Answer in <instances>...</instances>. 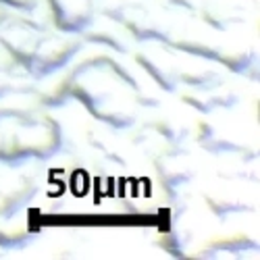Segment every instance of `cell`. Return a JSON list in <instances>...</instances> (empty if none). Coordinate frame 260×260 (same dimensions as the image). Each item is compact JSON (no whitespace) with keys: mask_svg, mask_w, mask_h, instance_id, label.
I'll use <instances>...</instances> for the list:
<instances>
[{"mask_svg":"<svg viewBox=\"0 0 260 260\" xmlns=\"http://www.w3.org/2000/svg\"><path fill=\"white\" fill-rule=\"evenodd\" d=\"M40 36L38 29L27 25L25 21L19 23H7L0 25V48L7 52V56L13 60V64H21V67L29 69L31 58L40 46Z\"/></svg>","mask_w":260,"mask_h":260,"instance_id":"cell-2","label":"cell"},{"mask_svg":"<svg viewBox=\"0 0 260 260\" xmlns=\"http://www.w3.org/2000/svg\"><path fill=\"white\" fill-rule=\"evenodd\" d=\"M50 25L60 34H77L92 23V0H44Z\"/></svg>","mask_w":260,"mask_h":260,"instance_id":"cell-3","label":"cell"},{"mask_svg":"<svg viewBox=\"0 0 260 260\" xmlns=\"http://www.w3.org/2000/svg\"><path fill=\"white\" fill-rule=\"evenodd\" d=\"M9 19H11V11H9V9H5L3 5H0V25L7 23Z\"/></svg>","mask_w":260,"mask_h":260,"instance_id":"cell-4","label":"cell"},{"mask_svg":"<svg viewBox=\"0 0 260 260\" xmlns=\"http://www.w3.org/2000/svg\"><path fill=\"white\" fill-rule=\"evenodd\" d=\"M77 50H79V40L69 38L67 34L42 38L40 46L31 58L29 71L38 77H46V75L58 71L60 67H64Z\"/></svg>","mask_w":260,"mask_h":260,"instance_id":"cell-1","label":"cell"}]
</instances>
